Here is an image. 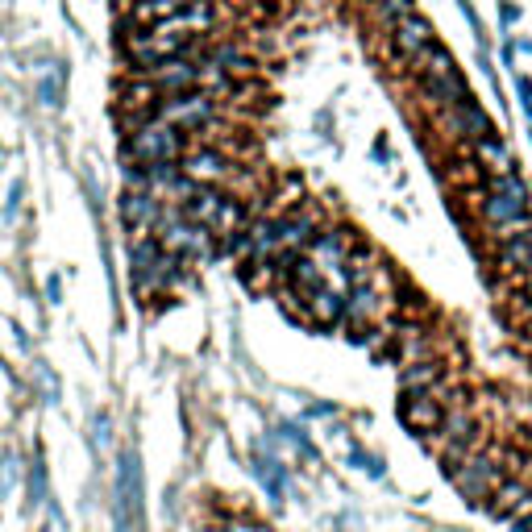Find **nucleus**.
I'll return each mask as SVG.
<instances>
[{
    "mask_svg": "<svg viewBox=\"0 0 532 532\" xmlns=\"http://www.w3.org/2000/svg\"><path fill=\"white\" fill-rule=\"evenodd\" d=\"M171 22L187 33H212L217 30V5L212 0H187L179 13H171Z\"/></svg>",
    "mask_w": 532,
    "mask_h": 532,
    "instance_id": "obj_21",
    "label": "nucleus"
},
{
    "mask_svg": "<svg viewBox=\"0 0 532 532\" xmlns=\"http://www.w3.org/2000/svg\"><path fill=\"white\" fill-rule=\"evenodd\" d=\"M358 246V233L354 229H346V225H325L320 233H316L312 241H308V258L320 266V271H341L346 266V258H349V250Z\"/></svg>",
    "mask_w": 532,
    "mask_h": 532,
    "instance_id": "obj_10",
    "label": "nucleus"
},
{
    "mask_svg": "<svg viewBox=\"0 0 532 532\" xmlns=\"http://www.w3.org/2000/svg\"><path fill=\"white\" fill-rule=\"evenodd\" d=\"M59 79H63V71L38 84V96H42V104H46V109H59V104H63V87H59Z\"/></svg>",
    "mask_w": 532,
    "mask_h": 532,
    "instance_id": "obj_25",
    "label": "nucleus"
},
{
    "mask_svg": "<svg viewBox=\"0 0 532 532\" xmlns=\"http://www.w3.org/2000/svg\"><path fill=\"white\" fill-rule=\"evenodd\" d=\"M187 133L175 130L171 121L150 117L133 133L121 138V163H179L187 150Z\"/></svg>",
    "mask_w": 532,
    "mask_h": 532,
    "instance_id": "obj_1",
    "label": "nucleus"
},
{
    "mask_svg": "<svg viewBox=\"0 0 532 532\" xmlns=\"http://www.w3.org/2000/svg\"><path fill=\"white\" fill-rule=\"evenodd\" d=\"M470 146H474V158H478V163L487 167V175L516 171V158H511V150L503 146L500 133H482V138H474Z\"/></svg>",
    "mask_w": 532,
    "mask_h": 532,
    "instance_id": "obj_18",
    "label": "nucleus"
},
{
    "mask_svg": "<svg viewBox=\"0 0 532 532\" xmlns=\"http://www.w3.org/2000/svg\"><path fill=\"white\" fill-rule=\"evenodd\" d=\"M238 279L250 287L254 295H266L279 287V266H275V258H241L238 262Z\"/></svg>",
    "mask_w": 532,
    "mask_h": 532,
    "instance_id": "obj_16",
    "label": "nucleus"
},
{
    "mask_svg": "<svg viewBox=\"0 0 532 532\" xmlns=\"http://www.w3.org/2000/svg\"><path fill=\"white\" fill-rule=\"evenodd\" d=\"M400 420L412 428V433H437L441 420H446V403L437 400L433 392H403V403H400Z\"/></svg>",
    "mask_w": 532,
    "mask_h": 532,
    "instance_id": "obj_12",
    "label": "nucleus"
},
{
    "mask_svg": "<svg viewBox=\"0 0 532 532\" xmlns=\"http://www.w3.org/2000/svg\"><path fill=\"white\" fill-rule=\"evenodd\" d=\"M158 117L171 121L175 130H184L187 138H196L212 117H221V104L208 87H192V92H175V96L158 100Z\"/></svg>",
    "mask_w": 532,
    "mask_h": 532,
    "instance_id": "obj_4",
    "label": "nucleus"
},
{
    "mask_svg": "<svg viewBox=\"0 0 532 532\" xmlns=\"http://www.w3.org/2000/svg\"><path fill=\"white\" fill-rule=\"evenodd\" d=\"M30 491H33V503L46 500V466H42V454L33 457V474H30Z\"/></svg>",
    "mask_w": 532,
    "mask_h": 532,
    "instance_id": "obj_26",
    "label": "nucleus"
},
{
    "mask_svg": "<svg viewBox=\"0 0 532 532\" xmlns=\"http://www.w3.org/2000/svg\"><path fill=\"white\" fill-rule=\"evenodd\" d=\"M17 208H22V184L9 187V208H5V212H9V217H17Z\"/></svg>",
    "mask_w": 532,
    "mask_h": 532,
    "instance_id": "obj_30",
    "label": "nucleus"
},
{
    "mask_svg": "<svg viewBox=\"0 0 532 532\" xmlns=\"http://www.w3.org/2000/svg\"><path fill=\"white\" fill-rule=\"evenodd\" d=\"M96 437H100V441H109V420H104V416L96 420Z\"/></svg>",
    "mask_w": 532,
    "mask_h": 532,
    "instance_id": "obj_32",
    "label": "nucleus"
},
{
    "mask_svg": "<svg viewBox=\"0 0 532 532\" xmlns=\"http://www.w3.org/2000/svg\"><path fill=\"white\" fill-rule=\"evenodd\" d=\"M416 92H420V100H424V109L428 113H441V109H449V104H462V100H470L474 92H470V84H466V76L462 71H446V76H420L416 79Z\"/></svg>",
    "mask_w": 532,
    "mask_h": 532,
    "instance_id": "obj_11",
    "label": "nucleus"
},
{
    "mask_svg": "<svg viewBox=\"0 0 532 532\" xmlns=\"http://www.w3.org/2000/svg\"><path fill=\"white\" fill-rule=\"evenodd\" d=\"M457 9H462V17H466V22L474 25L478 33H482V25H478V13H474V5H470V0H457Z\"/></svg>",
    "mask_w": 532,
    "mask_h": 532,
    "instance_id": "obj_31",
    "label": "nucleus"
},
{
    "mask_svg": "<svg viewBox=\"0 0 532 532\" xmlns=\"http://www.w3.org/2000/svg\"><path fill=\"white\" fill-rule=\"evenodd\" d=\"M179 171L196 184H225L238 171V154H229V146H221V141H187Z\"/></svg>",
    "mask_w": 532,
    "mask_h": 532,
    "instance_id": "obj_6",
    "label": "nucleus"
},
{
    "mask_svg": "<svg viewBox=\"0 0 532 532\" xmlns=\"http://www.w3.org/2000/svg\"><path fill=\"white\" fill-rule=\"evenodd\" d=\"M449 478H454V487L462 491V500L466 503H482V500H491V491L503 482V470L491 454H466V462H462Z\"/></svg>",
    "mask_w": 532,
    "mask_h": 532,
    "instance_id": "obj_9",
    "label": "nucleus"
},
{
    "mask_svg": "<svg viewBox=\"0 0 532 532\" xmlns=\"http://www.w3.org/2000/svg\"><path fill=\"white\" fill-rule=\"evenodd\" d=\"M117 5H121V9H130V5H133V0H117Z\"/></svg>",
    "mask_w": 532,
    "mask_h": 532,
    "instance_id": "obj_33",
    "label": "nucleus"
},
{
    "mask_svg": "<svg viewBox=\"0 0 532 532\" xmlns=\"http://www.w3.org/2000/svg\"><path fill=\"white\" fill-rule=\"evenodd\" d=\"M366 5H370V17H374V25H383V30H387L392 22H400L403 13L416 9V0H366Z\"/></svg>",
    "mask_w": 532,
    "mask_h": 532,
    "instance_id": "obj_23",
    "label": "nucleus"
},
{
    "mask_svg": "<svg viewBox=\"0 0 532 532\" xmlns=\"http://www.w3.org/2000/svg\"><path fill=\"white\" fill-rule=\"evenodd\" d=\"M329 225L325 208L316 204V200H300V204H292L287 212H275V233H279V250H308V241L320 233V229Z\"/></svg>",
    "mask_w": 532,
    "mask_h": 532,
    "instance_id": "obj_5",
    "label": "nucleus"
},
{
    "mask_svg": "<svg viewBox=\"0 0 532 532\" xmlns=\"http://www.w3.org/2000/svg\"><path fill=\"white\" fill-rule=\"evenodd\" d=\"M158 100H163V92H158V84H154L150 76L121 79L117 100H113V117H117V125H121V138L133 133L138 125H146L150 117H158Z\"/></svg>",
    "mask_w": 532,
    "mask_h": 532,
    "instance_id": "obj_2",
    "label": "nucleus"
},
{
    "mask_svg": "<svg viewBox=\"0 0 532 532\" xmlns=\"http://www.w3.org/2000/svg\"><path fill=\"white\" fill-rule=\"evenodd\" d=\"M117 524L121 532H141V457L125 449L117 462Z\"/></svg>",
    "mask_w": 532,
    "mask_h": 532,
    "instance_id": "obj_7",
    "label": "nucleus"
},
{
    "mask_svg": "<svg viewBox=\"0 0 532 532\" xmlns=\"http://www.w3.org/2000/svg\"><path fill=\"white\" fill-rule=\"evenodd\" d=\"M304 312H308V325L312 329H333L346 320V295L333 292V287H316L312 295H304Z\"/></svg>",
    "mask_w": 532,
    "mask_h": 532,
    "instance_id": "obj_15",
    "label": "nucleus"
},
{
    "mask_svg": "<svg viewBox=\"0 0 532 532\" xmlns=\"http://www.w3.org/2000/svg\"><path fill=\"white\" fill-rule=\"evenodd\" d=\"M516 92H520V104H524V113L532 117V79L528 76H516Z\"/></svg>",
    "mask_w": 532,
    "mask_h": 532,
    "instance_id": "obj_28",
    "label": "nucleus"
},
{
    "mask_svg": "<svg viewBox=\"0 0 532 532\" xmlns=\"http://www.w3.org/2000/svg\"><path fill=\"white\" fill-rule=\"evenodd\" d=\"M528 503H532V491L524 487V482H500V487L491 491V516L495 520H511L516 511H528Z\"/></svg>",
    "mask_w": 532,
    "mask_h": 532,
    "instance_id": "obj_19",
    "label": "nucleus"
},
{
    "mask_svg": "<svg viewBox=\"0 0 532 532\" xmlns=\"http://www.w3.org/2000/svg\"><path fill=\"white\" fill-rule=\"evenodd\" d=\"M158 208H163V200L154 196L150 187H130L121 196V221L130 233H150L154 221H158Z\"/></svg>",
    "mask_w": 532,
    "mask_h": 532,
    "instance_id": "obj_14",
    "label": "nucleus"
},
{
    "mask_svg": "<svg viewBox=\"0 0 532 532\" xmlns=\"http://www.w3.org/2000/svg\"><path fill=\"white\" fill-rule=\"evenodd\" d=\"M383 38H387V59H392L400 71H408V67H412L416 59L437 42V30H433V22H428L424 13L412 9V13H403L400 22L387 25Z\"/></svg>",
    "mask_w": 532,
    "mask_h": 532,
    "instance_id": "obj_3",
    "label": "nucleus"
},
{
    "mask_svg": "<svg viewBox=\"0 0 532 532\" xmlns=\"http://www.w3.org/2000/svg\"><path fill=\"white\" fill-rule=\"evenodd\" d=\"M532 262V229H520L511 238H500V250H495V266L500 271H524Z\"/></svg>",
    "mask_w": 532,
    "mask_h": 532,
    "instance_id": "obj_17",
    "label": "nucleus"
},
{
    "mask_svg": "<svg viewBox=\"0 0 532 532\" xmlns=\"http://www.w3.org/2000/svg\"><path fill=\"white\" fill-rule=\"evenodd\" d=\"M441 379H446V366L437 358H420V362H403L400 387L403 392H433Z\"/></svg>",
    "mask_w": 532,
    "mask_h": 532,
    "instance_id": "obj_20",
    "label": "nucleus"
},
{
    "mask_svg": "<svg viewBox=\"0 0 532 532\" xmlns=\"http://www.w3.org/2000/svg\"><path fill=\"white\" fill-rule=\"evenodd\" d=\"M187 0H150V9H154V17L163 22V17H171V13H179Z\"/></svg>",
    "mask_w": 532,
    "mask_h": 532,
    "instance_id": "obj_27",
    "label": "nucleus"
},
{
    "mask_svg": "<svg viewBox=\"0 0 532 532\" xmlns=\"http://www.w3.org/2000/svg\"><path fill=\"white\" fill-rule=\"evenodd\" d=\"M150 79L158 84L163 96L192 92V87H200V63H196V59H187V55H171V59H163V63L154 67Z\"/></svg>",
    "mask_w": 532,
    "mask_h": 532,
    "instance_id": "obj_13",
    "label": "nucleus"
},
{
    "mask_svg": "<svg viewBox=\"0 0 532 532\" xmlns=\"http://www.w3.org/2000/svg\"><path fill=\"white\" fill-rule=\"evenodd\" d=\"M433 121H437V130H441V138H449V141H474V138H482V133H495L491 113L482 109L474 96L433 113Z\"/></svg>",
    "mask_w": 532,
    "mask_h": 532,
    "instance_id": "obj_8",
    "label": "nucleus"
},
{
    "mask_svg": "<svg viewBox=\"0 0 532 532\" xmlns=\"http://www.w3.org/2000/svg\"><path fill=\"white\" fill-rule=\"evenodd\" d=\"M258 478H262V487H266V495L279 500L283 495V466L279 462H258Z\"/></svg>",
    "mask_w": 532,
    "mask_h": 532,
    "instance_id": "obj_24",
    "label": "nucleus"
},
{
    "mask_svg": "<svg viewBox=\"0 0 532 532\" xmlns=\"http://www.w3.org/2000/svg\"><path fill=\"white\" fill-rule=\"evenodd\" d=\"M516 22H520V9H516L511 0H503V5H500V25H503V30H511Z\"/></svg>",
    "mask_w": 532,
    "mask_h": 532,
    "instance_id": "obj_29",
    "label": "nucleus"
},
{
    "mask_svg": "<svg viewBox=\"0 0 532 532\" xmlns=\"http://www.w3.org/2000/svg\"><path fill=\"white\" fill-rule=\"evenodd\" d=\"M266 200H271V212H287L292 204L304 200V179H300V175H287V179H279V187L266 192Z\"/></svg>",
    "mask_w": 532,
    "mask_h": 532,
    "instance_id": "obj_22",
    "label": "nucleus"
}]
</instances>
